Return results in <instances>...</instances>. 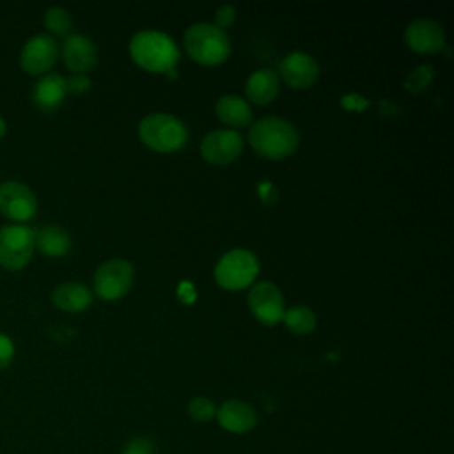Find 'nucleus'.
Here are the masks:
<instances>
[{
    "label": "nucleus",
    "mask_w": 454,
    "mask_h": 454,
    "mask_svg": "<svg viewBox=\"0 0 454 454\" xmlns=\"http://www.w3.org/2000/svg\"><path fill=\"white\" fill-rule=\"evenodd\" d=\"M280 76L293 89H309L319 76L317 60L303 51H293L280 62Z\"/></svg>",
    "instance_id": "obj_12"
},
{
    "label": "nucleus",
    "mask_w": 454,
    "mask_h": 454,
    "mask_svg": "<svg viewBox=\"0 0 454 454\" xmlns=\"http://www.w3.org/2000/svg\"><path fill=\"white\" fill-rule=\"evenodd\" d=\"M243 151V138L234 129H215L200 142V154L213 165H227L238 160Z\"/></svg>",
    "instance_id": "obj_11"
},
{
    "label": "nucleus",
    "mask_w": 454,
    "mask_h": 454,
    "mask_svg": "<svg viewBox=\"0 0 454 454\" xmlns=\"http://www.w3.org/2000/svg\"><path fill=\"white\" fill-rule=\"evenodd\" d=\"M431 80H433V67L431 66H420V67H417L415 71L410 73L404 85H406L408 90L417 94V92L424 90L429 85Z\"/></svg>",
    "instance_id": "obj_24"
},
{
    "label": "nucleus",
    "mask_w": 454,
    "mask_h": 454,
    "mask_svg": "<svg viewBox=\"0 0 454 454\" xmlns=\"http://www.w3.org/2000/svg\"><path fill=\"white\" fill-rule=\"evenodd\" d=\"M280 89V78L273 69H259L252 73L245 85L247 98L255 105H268L271 103Z\"/></svg>",
    "instance_id": "obj_18"
},
{
    "label": "nucleus",
    "mask_w": 454,
    "mask_h": 454,
    "mask_svg": "<svg viewBox=\"0 0 454 454\" xmlns=\"http://www.w3.org/2000/svg\"><path fill=\"white\" fill-rule=\"evenodd\" d=\"M282 321L293 333H298V335L310 333L316 328V314L312 312V309L305 305H294L284 310Z\"/></svg>",
    "instance_id": "obj_21"
},
{
    "label": "nucleus",
    "mask_w": 454,
    "mask_h": 454,
    "mask_svg": "<svg viewBox=\"0 0 454 454\" xmlns=\"http://www.w3.org/2000/svg\"><path fill=\"white\" fill-rule=\"evenodd\" d=\"M92 300V291L82 282H62L51 293L53 305L66 312H82L90 307Z\"/></svg>",
    "instance_id": "obj_17"
},
{
    "label": "nucleus",
    "mask_w": 454,
    "mask_h": 454,
    "mask_svg": "<svg viewBox=\"0 0 454 454\" xmlns=\"http://www.w3.org/2000/svg\"><path fill=\"white\" fill-rule=\"evenodd\" d=\"M215 417L225 431L234 433V434L248 433L257 424L255 410L248 403L239 401V399H229V401L222 403L220 408L216 410Z\"/></svg>",
    "instance_id": "obj_15"
},
{
    "label": "nucleus",
    "mask_w": 454,
    "mask_h": 454,
    "mask_svg": "<svg viewBox=\"0 0 454 454\" xmlns=\"http://www.w3.org/2000/svg\"><path fill=\"white\" fill-rule=\"evenodd\" d=\"M5 131H7V122L0 117V138L5 135Z\"/></svg>",
    "instance_id": "obj_29"
},
{
    "label": "nucleus",
    "mask_w": 454,
    "mask_h": 454,
    "mask_svg": "<svg viewBox=\"0 0 454 454\" xmlns=\"http://www.w3.org/2000/svg\"><path fill=\"white\" fill-rule=\"evenodd\" d=\"M37 211L35 193L21 181H5L0 184V213L11 220H30Z\"/></svg>",
    "instance_id": "obj_10"
},
{
    "label": "nucleus",
    "mask_w": 454,
    "mask_h": 454,
    "mask_svg": "<svg viewBox=\"0 0 454 454\" xmlns=\"http://www.w3.org/2000/svg\"><path fill=\"white\" fill-rule=\"evenodd\" d=\"M154 452H156L154 443L149 438H145V436H138V438L129 440L124 445L121 454H154Z\"/></svg>",
    "instance_id": "obj_25"
},
{
    "label": "nucleus",
    "mask_w": 454,
    "mask_h": 454,
    "mask_svg": "<svg viewBox=\"0 0 454 454\" xmlns=\"http://www.w3.org/2000/svg\"><path fill=\"white\" fill-rule=\"evenodd\" d=\"M64 83H66V92H71V94H82L90 89L89 76L82 74V73H73V74L66 76Z\"/></svg>",
    "instance_id": "obj_26"
},
{
    "label": "nucleus",
    "mask_w": 454,
    "mask_h": 454,
    "mask_svg": "<svg viewBox=\"0 0 454 454\" xmlns=\"http://www.w3.org/2000/svg\"><path fill=\"white\" fill-rule=\"evenodd\" d=\"M248 309L259 323L273 326L282 321L284 296L273 282H259L248 293Z\"/></svg>",
    "instance_id": "obj_9"
},
{
    "label": "nucleus",
    "mask_w": 454,
    "mask_h": 454,
    "mask_svg": "<svg viewBox=\"0 0 454 454\" xmlns=\"http://www.w3.org/2000/svg\"><path fill=\"white\" fill-rule=\"evenodd\" d=\"M216 117L231 128H241L250 124L252 121V110L245 99L234 94L222 96L215 105Z\"/></svg>",
    "instance_id": "obj_20"
},
{
    "label": "nucleus",
    "mask_w": 454,
    "mask_h": 454,
    "mask_svg": "<svg viewBox=\"0 0 454 454\" xmlns=\"http://www.w3.org/2000/svg\"><path fill=\"white\" fill-rule=\"evenodd\" d=\"M14 355H16V348L12 339L0 332V371L7 369L12 364Z\"/></svg>",
    "instance_id": "obj_27"
},
{
    "label": "nucleus",
    "mask_w": 454,
    "mask_h": 454,
    "mask_svg": "<svg viewBox=\"0 0 454 454\" xmlns=\"http://www.w3.org/2000/svg\"><path fill=\"white\" fill-rule=\"evenodd\" d=\"M35 250V231L28 225L9 223L0 227V266L11 271L25 268Z\"/></svg>",
    "instance_id": "obj_6"
},
{
    "label": "nucleus",
    "mask_w": 454,
    "mask_h": 454,
    "mask_svg": "<svg viewBox=\"0 0 454 454\" xmlns=\"http://www.w3.org/2000/svg\"><path fill=\"white\" fill-rule=\"evenodd\" d=\"M138 137L153 151L174 153L186 144L188 131L177 117L165 112H156L140 121Z\"/></svg>",
    "instance_id": "obj_4"
},
{
    "label": "nucleus",
    "mask_w": 454,
    "mask_h": 454,
    "mask_svg": "<svg viewBox=\"0 0 454 454\" xmlns=\"http://www.w3.org/2000/svg\"><path fill=\"white\" fill-rule=\"evenodd\" d=\"M44 27L55 34V35H69L71 30V16L66 9L53 5L50 9H46L44 12Z\"/></svg>",
    "instance_id": "obj_22"
},
{
    "label": "nucleus",
    "mask_w": 454,
    "mask_h": 454,
    "mask_svg": "<svg viewBox=\"0 0 454 454\" xmlns=\"http://www.w3.org/2000/svg\"><path fill=\"white\" fill-rule=\"evenodd\" d=\"M59 57V43L51 34L32 35L20 51V64L28 74H46Z\"/></svg>",
    "instance_id": "obj_8"
},
{
    "label": "nucleus",
    "mask_w": 454,
    "mask_h": 454,
    "mask_svg": "<svg viewBox=\"0 0 454 454\" xmlns=\"http://www.w3.org/2000/svg\"><path fill=\"white\" fill-rule=\"evenodd\" d=\"M64 76L59 73H46L32 89V101L41 112H55L66 98Z\"/></svg>",
    "instance_id": "obj_16"
},
{
    "label": "nucleus",
    "mask_w": 454,
    "mask_h": 454,
    "mask_svg": "<svg viewBox=\"0 0 454 454\" xmlns=\"http://www.w3.org/2000/svg\"><path fill=\"white\" fill-rule=\"evenodd\" d=\"M188 415L195 422H209L216 415V406L211 399L207 397H193L188 403Z\"/></svg>",
    "instance_id": "obj_23"
},
{
    "label": "nucleus",
    "mask_w": 454,
    "mask_h": 454,
    "mask_svg": "<svg viewBox=\"0 0 454 454\" xmlns=\"http://www.w3.org/2000/svg\"><path fill=\"white\" fill-rule=\"evenodd\" d=\"M248 142L259 156L266 160H284L296 151L300 135L289 121L270 115L252 124Z\"/></svg>",
    "instance_id": "obj_1"
},
{
    "label": "nucleus",
    "mask_w": 454,
    "mask_h": 454,
    "mask_svg": "<svg viewBox=\"0 0 454 454\" xmlns=\"http://www.w3.org/2000/svg\"><path fill=\"white\" fill-rule=\"evenodd\" d=\"M188 57L202 66L222 64L231 55V41L225 30L213 23H195L184 32Z\"/></svg>",
    "instance_id": "obj_3"
},
{
    "label": "nucleus",
    "mask_w": 454,
    "mask_h": 454,
    "mask_svg": "<svg viewBox=\"0 0 454 454\" xmlns=\"http://www.w3.org/2000/svg\"><path fill=\"white\" fill-rule=\"evenodd\" d=\"M257 273L259 261L247 248H234L225 252L215 266L216 282L229 291H239L248 287L255 280Z\"/></svg>",
    "instance_id": "obj_5"
},
{
    "label": "nucleus",
    "mask_w": 454,
    "mask_h": 454,
    "mask_svg": "<svg viewBox=\"0 0 454 454\" xmlns=\"http://www.w3.org/2000/svg\"><path fill=\"white\" fill-rule=\"evenodd\" d=\"M62 60L73 73L85 74L98 62L96 44L83 34H69L62 43Z\"/></svg>",
    "instance_id": "obj_13"
},
{
    "label": "nucleus",
    "mask_w": 454,
    "mask_h": 454,
    "mask_svg": "<svg viewBox=\"0 0 454 454\" xmlns=\"http://www.w3.org/2000/svg\"><path fill=\"white\" fill-rule=\"evenodd\" d=\"M35 247L48 257H62L71 248V236L64 227L48 223L35 232Z\"/></svg>",
    "instance_id": "obj_19"
},
{
    "label": "nucleus",
    "mask_w": 454,
    "mask_h": 454,
    "mask_svg": "<svg viewBox=\"0 0 454 454\" xmlns=\"http://www.w3.org/2000/svg\"><path fill=\"white\" fill-rule=\"evenodd\" d=\"M234 20H236V9H234L232 5H229V4H223V5H220V7L216 9V12H215V23H213V25H216L218 28L223 30V28L231 27Z\"/></svg>",
    "instance_id": "obj_28"
},
{
    "label": "nucleus",
    "mask_w": 454,
    "mask_h": 454,
    "mask_svg": "<svg viewBox=\"0 0 454 454\" xmlns=\"http://www.w3.org/2000/svg\"><path fill=\"white\" fill-rule=\"evenodd\" d=\"M406 44L419 53H436L445 44L443 28L433 20H415L406 27Z\"/></svg>",
    "instance_id": "obj_14"
},
{
    "label": "nucleus",
    "mask_w": 454,
    "mask_h": 454,
    "mask_svg": "<svg viewBox=\"0 0 454 454\" xmlns=\"http://www.w3.org/2000/svg\"><path fill=\"white\" fill-rule=\"evenodd\" d=\"M129 55L145 71L170 73L179 62L181 51L168 34L160 30H142L131 37Z\"/></svg>",
    "instance_id": "obj_2"
},
{
    "label": "nucleus",
    "mask_w": 454,
    "mask_h": 454,
    "mask_svg": "<svg viewBox=\"0 0 454 454\" xmlns=\"http://www.w3.org/2000/svg\"><path fill=\"white\" fill-rule=\"evenodd\" d=\"M135 271L124 259H108L94 273V293L105 301L122 298L133 286Z\"/></svg>",
    "instance_id": "obj_7"
}]
</instances>
